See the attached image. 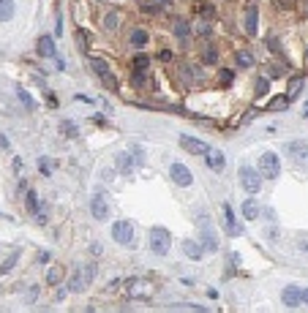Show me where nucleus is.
Wrapping results in <instances>:
<instances>
[{"label": "nucleus", "mask_w": 308, "mask_h": 313, "mask_svg": "<svg viewBox=\"0 0 308 313\" xmlns=\"http://www.w3.org/2000/svg\"><path fill=\"white\" fill-rule=\"evenodd\" d=\"M104 27H107V30H115V27H118V14H107V19H104Z\"/></svg>", "instance_id": "32"}, {"label": "nucleus", "mask_w": 308, "mask_h": 313, "mask_svg": "<svg viewBox=\"0 0 308 313\" xmlns=\"http://www.w3.org/2000/svg\"><path fill=\"white\" fill-rule=\"evenodd\" d=\"M77 44H79V49H82V52H88V36H85V30L77 33Z\"/></svg>", "instance_id": "34"}, {"label": "nucleus", "mask_w": 308, "mask_h": 313, "mask_svg": "<svg viewBox=\"0 0 308 313\" xmlns=\"http://www.w3.org/2000/svg\"><path fill=\"white\" fill-rule=\"evenodd\" d=\"M16 259H19V253H11V256L8 259H5V262H3V267H0V272H3V275H5V272H11V267H14V264H16Z\"/></svg>", "instance_id": "29"}, {"label": "nucleus", "mask_w": 308, "mask_h": 313, "mask_svg": "<svg viewBox=\"0 0 308 313\" xmlns=\"http://www.w3.org/2000/svg\"><path fill=\"white\" fill-rule=\"evenodd\" d=\"M180 147L191 155H207V150H210L202 139H194V136H180Z\"/></svg>", "instance_id": "5"}, {"label": "nucleus", "mask_w": 308, "mask_h": 313, "mask_svg": "<svg viewBox=\"0 0 308 313\" xmlns=\"http://www.w3.org/2000/svg\"><path fill=\"white\" fill-rule=\"evenodd\" d=\"M257 27H259V8L254 3H248L246 5V33H257Z\"/></svg>", "instance_id": "10"}, {"label": "nucleus", "mask_w": 308, "mask_h": 313, "mask_svg": "<svg viewBox=\"0 0 308 313\" xmlns=\"http://www.w3.org/2000/svg\"><path fill=\"white\" fill-rule=\"evenodd\" d=\"M169 175H172V180H175L177 185H183V188H188L191 183H194V177H191V172L185 169L183 164H172V169H169Z\"/></svg>", "instance_id": "8"}, {"label": "nucleus", "mask_w": 308, "mask_h": 313, "mask_svg": "<svg viewBox=\"0 0 308 313\" xmlns=\"http://www.w3.org/2000/svg\"><path fill=\"white\" fill-rule=\"evenodd\" d=\"M90 212H93V218H96V221H107V218H109V202L104 199L101 194L93 196V202H90Z\"/></svg>", "instance_id": "6"}, {"label": "nucleus", "mask_w": 308, "mask_h": 313, "mask_svg": "<svg viewBox=\"0 0 308 313\" xmlns=\"http://www.w3.org/2000/svg\"><path fill=\"white\" fill-rule=\"evenodd\" d=\"M0 147H8V139H5L3 134H0Z\"/></svg>", "instance_id": "44"}, {"label": "nucleus", "mask_w": 308, "mask_h": 313, "mask_svg": "<svg viewBox=\"0 0 308 313\" xmlns=\"http://www.w3.org/2000/svg\"><path fill=\"white\" fill-rule=\"evenodd\" d=\"M38 169H41L44 175H49V164H46V161H38Z\"/></svg>", "instance_id": "42"}, {"label": "nucleus", "mask_w": 308, "mask_h": 313, "mask_svg": "<svg viewBox=\"0 0 308 313\" xmlns=\"http://www.w3.org/2000/svg\"><path fill=\"white\" fill-rule=\"evenodd\" d=\"M148 66H150V60L145 55H137V57H134V63H131V68H137V71H148Z\"/></svg>", "instance_id": "26"}, {"label": "nucleus", "mask_w": 308, "mask_h": 313, "mask_svg": "<svg viewBox=\"0 0 308 313\" xmlns=\"http://www.w3.org/2000/svg\"><path fill=\"white\" fill-rule=\"evenodd\" d=\"M131 85L142 88V85H145V71H134V74H131Z\"/></svg>", "instance_id": "33"}, {"label": "nucleus", "mask_w": 308, "mask_h": 313, "mask_svg": "<svg viewBox=\"0 0 308 313\" xmlns=\"http://www.w3.org/2000/svg\"><path fill=\"white\" fill-rule=\"evenodd\" d=\"M27 207H30L36 215L41 212V210H38V196H36V191H27Z\"/></svg>", "instance_id": "30"}, {"label": "nucleus", "mask_w": 308, "mask_h": 313, "mask_svg": "<svg viewBox=\"0 0 308 313\" xmlns=\"http://www.w3.org/2000/svg\"><path fill=\"white\" fill-rule=\"evenodd\" d=\"M153 3H158V5H169V0H153Z\"/></svg>", "instance_id": "45"}, {"label": "nucleus", "mask_w": 308, "mask_h": 313, "mask_svg": "<svg viewBox=\"0 0 308 313\" xmlns=\"http://www.w3.org/2000/svg\"><path fill=\"white\" fill-rule=\"evenodd\" d=\"M207 166L213 172H224L226 169V155L221 150H207Z\"/></svg>", "instance_id": "11"}, {"label": "nucleus", "mask_w": 308, "mask_h": 313, "mask_svg": "<svg viewBox=\"0 0 308 313\" xmlns=\"http://www.w3.org/2000/svg\"><path fill=\"white\" fill-rule=\"evenodd\" d=\"M221 82L229 85V82H232V71H224V74H221Z\"/></svg>", "instance_id": "41"}, {"label": "nucleus", "mask_w": 308, "mask_h": 313, "mask_svg": "<svg viewBox=\"0 0 308 313\" xmlns=\"http://www.w3.org/2000/svg\"><path fill=\"white\" fill-rule=\"evenodd\" d=\"M60 128H63V134H68V136H77V125H74V123H63Z\"/></svg>", "instance_id": "37"}, {"label": "nucleus", "mask_w": 308, "mask_h": 313, "mask_svg": "<svg viewBox=\"0 0 308 313\" xmlns=\"http://www.w3.org/2000/svg\"><path fill=\"white\" fill-rule=\"evenodd\" d=\"M38 297V286H30V292H27V303H36Z\"/></svg>", "instance_id": "38"}, {"label": "nucleus", "mask_w": 308, "mask_h": 313, "mask_svg": "<svg viewBox=\"0 0 308 313\" xmlns=\"http://www.w3.org/2000/svg\"><path fill=\"white\" fill-rule=\"evenodd\" d=\"M216 60H218V52L213 49V46H207L205 49V63H216Z\"/></svg>", "instance_id": "35"}, {"label": "nucleus", "mask_w": 308, "mask_h": 313, "mask_svg": "<svg viewBox=\"0 0 308 313\" xmlns=\"http://www.w3.org/2000/svg\"><path fill=\"white\" fill-rule=\"evenodd\" d=\"M237 63H240L243 68H248V66H251V63H254L251 52H246V49H243V52H237Z\"/></svg>", "instance_id": "28"}, {"label": "nucleus", "mask_w": 308, "mask_h": 313, "mask_svg": "<svg viewBox=\"0 0 308 313\" xmlns=\"http://www.w3.org/2000/svg\"><path fill=\"white\" fill-rule=\"evenodd\" d=\"M14 16V0H0V22H8Z\"/></svg>", "instance_id": "21"}, {"label": "nucleus", "mask_w": 308, "mask_h": 313, "mask_svg": "<svg viewBox=\"0 0 308 313\" xmlns=\"http://www.w3.org/2000/svg\"><path fill=\"white\" fill-rule=\"evenodd\" d=\"M300 300H303V303L308 305V289H303V292H300Z\"/></svg>", "instance_id": "43"}, {"label": "nucleus", "mask_w": 308, "mask_h": 313, "mask_svg": "<svg viewBox=\"0 0 308 313\" xmlns=\"http://www.w3.org/2000/svg\"><path fill=\"white\" fill-rule=\"evenodd\" d=\"M243 218H246V221H257V218H259V202L257 199H246V202H243Z\"/></svg>", "instance_id": "14"}, {"label": "nucleus", "mask_w": 308, "mask_h": 313, "mask_svg": "<svg viewBox=\"0 0 308 313\" xmlns=\"http://www.w3.org/2000/svg\"><path fill=\"white\" fill-rule=\"evenodd\" d=\"M202 245H205V251H218V240H216V231H213L210 223H202Z\"/></svg>", "instance_id": "9"}, {"label": "nucleus", "mask_w": 308, "mask_h": 313, "mask_svg": "<svg viewBox=\"0 0 308 313\" xmlns=\"http://www.w3.org/2000/svg\"><path fill=\"white\" fill-rule=\"evenodd\" d=\"M88 63H90V68H93V71H96V74H98V77H101V79H104V77H107V74H109V63L104 60V57H90Z\"/></svg>", "instance_id": "18"}, {"label": "nucleus", "mask_w": 308, "mask_h": 313, "mask_svg": "<svg viewBox=\"0 0 308 313\" xmlns=\"http://www.w3.org/2000/svg\"><path fill=\"white\" fill-rule=\"evenodd\" d=\"M112 237L120 242V245H131L134 242V223L131 221H118L112 226Z\"/></svg>", "instance_id": "4"}, {"label": "nucleus", "mask_w": 308, "mask_h": 313, "mask_svg": "<svg viewBox=\"0 0 308 313\" xmlns=\"http://www.w3.org/2000/svg\"><path fill=\"white\" fill-rule=\"evenodd\" d=\"M88 313H96V311H93V308H88Z\"/></svg>", "instance_id": "48"}, {"label": "nucleus", "mask_w": 308, "mask_h": 313, "mask_svg": "<svg viewBox=\"0 0 308 313\" xmlns=\"http://www.w3.org/2000/svg\"><path fill=\"white\" fill-rule=\"evenodd\" d=\"M259 175L267 180H276L281 175V161H278L276 153H262L259 155Z\"/></svg>", "instance_id": "3"}, {"label": "nucleus", "mask_w": 308, "mask_h": 313, "mask_svg": "<svg viewBox=\"0 0 308 313\" xmlns=\"http://www.w3.org/2000/svg\"><path fill=\"white\" fill-rule=\"evenodd\" d=\"M303 251H306V253H308V242H306V245H303Z\"/></svg>", "instance_id": "46"}, {"label": "nucleus", "mask_w": 308, "mask_h": 313, "mask_svg": "<svg viewBox=\"0 0 308 313\" xmlns=\"http://www.w3.org/2000/svg\"><path fill=\"white\" fill-rule=\"evenodd\" d=\"M306 117H308V104H306Z\"/></svg>", "instance_id": "47"}, {"label": "nucleus", "mask_w": 308, "mask_h": 313, "mask_svg": "<svg viewBox=\"0 0 308 313\" xmlns=\"http://www.w3.org/2000/svg\"><path fill=\"white\" fill-rule=\"evenodd\" d=\"M175 36H180V38L188 36V25H185L183 19H177V22H175Z\"/></svg>", "instance_id": "31"}, {"label": "nucleus", "mask_w": 308, "mask_h": 313, "mask_svg": "<svg viewBox=\"0 0 308 313\" xmlns=\"http://www.w3.org/2000/svg\"><path fill=\"white\" fill-rule=\"evenodd\" d=\"M19 98H22V101H25V104H27V106H33V98H30V96H27V93H25V90H19Z\"/></svg>", "instance_id": "39"}, {"label": "nucleus", "mask_w": 308, "mask_h": 313, "mask_svg": "<svg viewBox=\"0 0 308 313\" xmlns=\"http://www.w3.org/2000/svg\"><path fill=\"white\" fill-rule=\"evenodd\" d=\"M60 278H63V270H60V267H52L49 272H46V283H49V286L60 283Z\"/></svg>", "instance_id": "24"}, {"label": "nucleus", "mask_w": 308, "mask_h": 313, "mask_svg": "<svg viewBox=\"0 0 308 313\" xmlns=\"http://www.w3.org/2000/svg\"><path fill=\"white\" fill-rule=\"evenodd\" d=\"M287 153L292 155L298 164H308V142H289Z\"/></svg>", "instance_id": "7"}, {"label": "nucleus", "mask_w": 308, "mask_h": 313, "mask_svg": "<svg viewBox=\"0 0 308 313\" xmlns=\"http://www.w3.org/2000/svg\"><path fill=\"white\" fill-rule=\"evenodd\" d=\"M221 210H224V218H226V231H229L232 237H237V234H240V226L235 223V215H232V207H229V205H224Z\"/></svg>", "instance_id": "16"}, {"label": "nucleus", "mask_w": 308, "mask_h": 313, "mask_svg": "<svg viewBox=\"0 0 308 313\" xmlns=\"http://www.w3.org/2000/svg\"><path fill=\"white\" fill-rule=\"evenodd\" d=\"M85 286H88V283H85V278H82V267H77L71 275V281H68V289H71V292H82Z\"/></svg>", "instance_id": "20"}, {"label": "nucleus", "mask_w": 308, "mask_h": 313, "mask_svg": "<svg viewBox=\"0 0 308 313\" xmlns=\"http://www.w3.org/2000/svg\"><path fill=\"white\" fill-rule=\"evenodd\" d=\"M281 300H284V305L287 308H298L303 300H300V289L298 286H287L284 289V294H281Z\"/></svg>", "instance_id": "12"}, {"label": "nucleus", "mask_w": 308, "mask_h": 313, "mask_svg": "<svg viewBox=\"0 0 308 313\" xmlns=\"http://www.w3.org/2000/svg\"><path fill=\"white\" fill-rule=\"evenodd\" d=\"M134 166H137V161H134L129 153H120V155H118V169L123 172V175H131Z\"/></svg>", "instance_id": "17"}, {"label": "nucleus", "mask_w": 308, "mask_h": 313, "mask_svg": "<svg viewBox=\"0 0 308 313\" xmlns=\"http://www.w3.org/2000/svg\"><path fill=\"white\" fill-rule=\"evenodd\" d=\"M240 185L248 191V194H257L259 188H262V175H259L257 169H251L248 164H240Z\"/></svg>", "instance_id": "1"}, {"label": "nucleus", "mask_w": 308, "mask_h": 313, "mask_svg": "<svg viewBox=\"0 0 308 313\" xmlns=\"http://www.w3.org/2000/svg\"><path fill=\"white\" fill-rule=\"evenodd\" d=\"M158 8H161V5H153V3H145V11H148V14H153V11H155V14H158Z\"/></svg>", "instance_id": "40"}, {"label": "nucleus", "mask_w": 308, "mask_h": 313, "mask_svg": "<svg viewBox=\"0 0 308 313\" xmlns=\"http://www.w3.org/2000/svg\"><path fill=\"white\" fill-rule=\"evenodd\" d=\"M96 272H98V267H96V264H85V267H82V278H85V283H93Z\"/></svg>", "instance_id": "27"}, {"label": "nucleus", "mask_w": 308, "mask_h": 313, "mask_svg": "<svg viewBox=\"0 0 308 313\" xmlns=\"http://www.w3.org/2000/svg\"><path fill=\"white\" fill-rule=\"evenodd\" d=\"M267 90H270L267 79H259V82H257V96H267Z\"/></svg>", "instance_id": "36"}, {"label": "nucleus", "mask_w": 308, "mask_h": 313, "mask_svg": "<svg viewBox=\"0 0 308 313\" xmlns=\"http://www.w3.org/2000/svg\"><path fill=\"white\" fill-rule=\"evenodd\" d=\"M169 245H172L169 231H166V229H161V226L150 229V248H153V253L164 256V253H169Z\"/></svg>", "instance_id": "2"}, {"label": "nucleus", "mask_w": 308, "mask_h": 313, "mask_svg": "<svg viewBox=\"0 0 308 313\" xmlns=\"http://www.w3.org/2000/svg\"><path fill=\"white\" fill-rule=\"evenodd\" d=\"M196 14H202L205 19H213V16H216V8H213L210 3H196Z\"/></svg>", "instance_id": "23"}, {"label": "nucleus", "mask_w": 308, "mask_h": 313, "mask_svg": "<svg viewBox=\"0 0 308 313\" xmlns=\"http://www.w3.org/2000/svg\"><path fill=\"white\" fill-rule=\"evenodd\" d=\"M300 90H303V77H292V79H289V85H287V98H289V101L298 98Z\"/></svg>", "instance_id": "19"}, {"label": "nucleus", "mask_w": 308, "mask_h": 313, "mask_svg": "<svg viewBox=\"0 0 308 313\" xmlns=\"http://www.w3.org/2000/svg\"><path fill=\"white\" fill-rule=\"evenodd\" d=\"M183 251H185V256H188V259L199 262L202 253H205V248H202V242H196V240H185L183 242Z\"/></svg>", "instance_id": "13"}, {"label": "nucleus", "mask_w": 308, "mask_h": 313, "mask_svg": "<svg viewBox=\"0 0 308 313\" xmlns=\"http://www.w3.org/2000/svg\"><path fill=\"white\" fill-rule=\"evenodd\" d=\"M38 55L55 57V41H52V36H41V38H38Z\"/></svg>", "instance_id": "15"}, {"label": "nucleus", "mask_w": 308, "mask_h": 313, "mask_svg": "<svg viewBox=\"0 0 308 313\" xmlns=\"http://www.w3.org/2000/svg\"><path fill=\"white\" fill-rule=\"evenodd\" d=\"M287 104H289L287 96H278V98H273V101L267 104V109H270V112H281V109H287Z\"/></svg>", "instance_id": "22"}, {"label": "nucleus", "mask_w": 308, "mask_h": 313, "mask_svg": "<svg viewBox=\"0 0 308 313\" xmlns=\"http://www.w3.org/2000/svg\"><path fill=\"white\" fill-rule=\"evenodd\" d=\"M131 44L145 46V44H148V33H145V30H139V27H137V30L131 33Z\"/></svg>", "instance_id": "25"}]
</instances>
